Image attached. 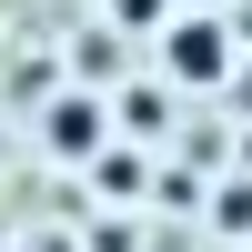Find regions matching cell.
Here are the masks:
<instances>
[{"instance_id":"6da1fadb","label":"cell","mask_w":252,"mask_h":252,"mask_svg":"<svg viewBox=\"0 0 252 252\" xmlns=\"http://www.w3.org/2000/svg\"><path fill=\"white\" fill-rule=\"evenodd\" d=\"M161 71H172V81H192V91L232 81V20H212V10L161 20Z\"/></svg>"},{"instance_id":"3957f363","label":"cell","mask_w":252,"mask_h":252,"mask_svg":"<svg viewBox=\"0 0 252 252\" xmlns=\"http://www.w3.org/2000/svg\"><path fill=\"white\" fill-rule=\"evenodd\" d=\"M222 232H252V182H232V192H222Z\"/></svg>"},{"instance_id":"277c9868","label":"cell","mask_w":252,"mask_h":252,"mask_svg":"<svg viewBox=\"0 0 252 252\" xmlns=\"http://www.w3.org/2000/svg\"><path fill=\"white\" fill-rule=\"evenodd\" d=\"M161 10H172V0H121V20H161Z\"/></svg>"},{"instance_id":"7a4b0ae2","label":"cell","mask_w":252,"mask_h":252,"mask_svg":"<svg viewBox=\"0 0 252 252\" xmlns=\"http://www.w3.org/2000/svg\"><path fill=\"white\" fill-rule=\"evenodd\" d=\"M51 152H71V161H81V152H101V101H81V91H71V101H51Z\"/></svg>"}]
</instances>
